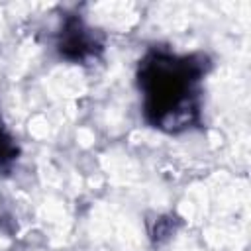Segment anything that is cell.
Returning a JSON list of instances; mask_svg holds the SVG:
<instances>
[{"instance_id": "3957f363", "label": "cell", "mask_w": 251, "mask_h": 251, "mask_svg": "<svg viewBox=\"0 0 251 251\" xmlns=\"http://www.w3.org/2000/svg\"><path fill=\"white\" fill-rule=\"evenodd\" d=\"M16 157H18V147L14 143V137L8 133L0 118V169L8 167Z\"/></svg>"}, {"instance_id": "7a4b0ae2", "label": "cell", "mask_w": 251, "mask_h": 251, "mask_svg": "<svg viewBox=\"0 0 251 251\" xmlns=\"http://www.w3.org/2000/svg\"><path fill=\"white\" fill-rule=\"evenodd\" d=\"M102 49V37L78 16L71 14L65 18L57 33V51L61 53V57L75 63H86L96 59Z\"/></svg>"}, {"instance_id": "6da1fadb", "label": "cell", "mask_w": 251, "mask_h": 251, "mask_svg": "<svg viewBox=\"0 0 251 251\" xmlns=\"http://www.w3.org/2000/svg\"><path fill=\"white\" fill-rule=\"evenodd\" d=\"M210 61L202 53L151 47L137 67L145 122L165 133H182L202 124V80Z\"/></svg>"}]
</instances>
